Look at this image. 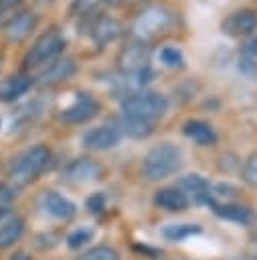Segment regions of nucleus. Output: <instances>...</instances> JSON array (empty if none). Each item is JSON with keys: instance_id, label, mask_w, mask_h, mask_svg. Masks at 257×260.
Here are the masks:
<instances>
[{"instance_id": "obj_1", "label": "nucleus", "mask_w": 257, "mask_h": 260, "mask_svg": "<svg viewBox=\"0 0 257 260\" xmlns=\"http://www.w3.org/2000/svg\"><path fill=\"white\" fill-rule=\"evenodd\" d=\"M182 167V150L176 144L162 142L150 148L142 160V175L148 181H162Z\"/></svg>"}, {"instance_id": "obj_2", "label": "nucleus", "mask_w": 257, "mask_h": 260, "mask_svg": "<svg viewBox=\"0 0 257 260\" xmlns=\"http://www.w3.org/2000/svg\"><path fill=\"white\" fill-rule=\"evenodd\" d=\"M51 162V150L45 144L30 146L22 154H18L8 169V179L14 187H24L32 183Z\"/></svg>"}, {"instance_id": "obj_3", "label": "nucleus", "mask_w": 257, "mask_h": 260, "mask_svg": "<svg viewBox=\"0 0 257 260\" xmlns=\"http://www.w3.org/2000/svg\"><path fill=\"white\" fill-rule=\"evenodd\" d=\"M121 112L127 118H140L156 122L168 112V98L162 93H130L121 100Z\"/></svg>"}, {"instance_id": "obj_4", "label": "nucleus", "mask_w": 257, "mask_h": 260, "mask_svg": "<svg viewBox=\"0 0 257 260\" xmlns=\"http://www.w3.org/2000/svg\"><path fill=\"white\" fill-rule=\"evenodd\" d=\"M65 35L59 28H49L42 35L36 37V41L32 43V47L26 51L24 55V65L26 67H40L47 65L51 61H55L63 49H65Z\"/></svg>"}, {"instance_id": "obj_5", "label": "nucleus", "mask_w": 257, "mask_h": 260, "mask_svg": "<svg viewBox=\"0 0 257 260\" xmlns=\"http://www.w3.org/2000/svg\"><path fill=\"white\" fill-rule=\"evenodd\" d=\"M174 24V14L166 6H150L146 8L134 22V37L148 41L150 37H156L170 28Z\"/></svg>"}, {"instance_id": "obj_6", "label": "nucleus", "mask_w": 257, "mask_h": 260, "mask_svg": "<svg viewBox=\"0 0 257 260\" xmlns=\"http://www.w3.org/2000/svg\"><path fill=\"white\" fill-rule=\"evenodd\" d=\"M148 61H150V47L142 39H132L117 55V67L121 69L123 75H138L148 71Z\"/></svg>"}, {"instance_id": "obj_7", "label": "nucleus", "mask_w": 257, "mask_h": 260, "mask_svg": "<svg viewBox=\"0 0 257 260\" xmlns=\"http://www.w3.org/2000/svg\"><path fill=\"white\" fill-rule=\"evenodd\" d=\"M121 30H123L121 22H119L117 18L105 16V14H95V16H91V18H87V24H85L87 37H89L95 45H99V47L113 43V41L121 35Z\"/></svg>"}, {"instance_id": "obj_8", "label": "nucleus", "mask_w": 257, "mask_h": 260, "mask_svg": "<svg viewBox=\"0 0 257 260\" xmlns=\"http://www.w3.org/2000/svg\"><path fill=\"white\" fill-rule=\"evenodd\" d=\"M101 110V104L89 93H77L75 100L61 112V120L67 124H85L95 118Z\"/></svg>"}, {"instance_id": "obj_9", "label": "nucleus", "mask_w": 257, "mask_h": 260, "mask_svg": "<svg viewBox=\"0 0 257 260\" xmlns=\"http://www.w3.org/2000/svg\"><path fill=\"white\" fill-rule=\"evenodd\" d=\"M221 30L235 39H249L257 30V12L251 8L235 10L223 20Z\"/></svg>"}, {"instance_id": "obj_10", "label": "nucleus", "mask_w": 257, "mask_h": 260, "mask_svg": "<svg viewBox=\"0 0 257 260\" xmlns=\"http://www.w3.org/2000/svg\"><path fill=\"white\" fill-rule=\"evenodd\" d=\"M101 175H103V167L91 158H75L63 169V179L73 185L97 181V179H101Z\"/></svg>"}, {"instance_id": "obj_11", "label": "nucleus", "mask_w": 257, "mask_h": 260, "mask_svg": "<svg viewBox=\"0 0 257 260\" xmlns=\"http://www.w3.org/2000/svg\"><path fill=\"white\" fill-rule=\"evenodd\" d=\"M121 128L115 124H103L97 128H91L83 134V146L89 150H109L119 144L121 140Z\"/></svg>"}, {"instance_id": "obj_12", "label": "nucleus", "mask_w": 257, "mask_h": 260, "mask_svg": "<svg viewBox=\"0 0 257 260\" xmlns=\"http://www.w3.org/2000/svg\"><path fill=\"white\" fill-rule=\"evenodd\" d=\"M77 73V63L73 57H57L55 61L47 63V67L38 73L40 85H57L71 79Z\"/></svg>"}, {"instance_id": "obj_13", "label": "nucleus", "mask_w": 257, "mask_h": 260, "mask_svg": "<svg viewBox=\"0 0 257 260\" xmlns=\"http://www.w3.org/2000/svg\"><path fill=\"white\" fill-rule=\"evenodd\" d=\"M38 24V16L32 12V10H20L16 14H12L6 24H4V35L8 41L12 43H20L24 41Z\"/></svg>"}, {"instance_id": "obj_14", "label": "nucleus", "mask_w": 257, "mask_h": 260, "mask_svg": "<svg viewBox=\"0 0 257 260\" xmlns=\"http://www.w3.org/2000/svg\"><path fill=\"white\" fill-rule=\"evenodd\" d=\"M188 199V203H210V185L208 181L198 173H188L180 177L176 185Z\"/></svg>"}, {"instance_id": "obj_15", "label": "nucleus", "mask_w": 257, "mask_h": 260, "mask_svg": "<svg viewBox=\"0 0 257 260\" xmlns=\"http://www.w3.org/2000/svg\"><path fill=\"white\" fill-rule=\"evenodd\" d=\"M34 85V77L28 73H14L8 75L0 81V102L10 104L16 102L18 98H22L26 91H30V87Z\"/></svg>"}, {"instance_id": "obj_16", "label": "nucleus", "mask_w": 257, "mask_h": 260, "mask_svg": "<svg viewBox=\"0 0 257 260\" xmlns=\"http://www.w3.org/2000/svg\"><path fill=\"white\" fill-rule=\"evenodd\" d=\"M40 205H42L45 213H49L55 219H69L77 211L75 203L57 191H45L40 197Z\"/></svg>"}, {"instance_id": "obj_17", "label": "nucleus", "mask_w": 257, "mask_h": 260, "mask_svg": "<svg viewBox=\"0 0 257 260\" xmlns=\"http://www.w3.org/2000/svg\"><path fill=\"white\" fill-rule=\"evenodd\" d=\"M182 132L186 138H190L198 146H212L217 142V134H215L212 126L202 120H186L182 126Z\"/></svg>"}, {"instance_id": "obj_18", "label": "nucleus", "mask_w": 257, "mask_h": 260, "mask_svg": "<svg viewBox=\"0 0 257 260\" xmlns=\"http://www.w3.org/2000/svg\"><path fill=\"white\" fill-rule=\"evenodd\" d=\"M154 203H156L160 209L172 211V213L184 211V209L188 207V199H186V195H184L178 187H164V189L156 191Z\"/></svg>"}, {"instance_id": "obj_19", "label": "nucleus", "mask_w": 257, "mask_h": 260, "mask_svg": "<svg viewBox=\"0 0 257 260\" xmlns=\"http://www.w3.org/2000/svg\"><path fill=\"white\" fill-rule=\"evenodd\" d=\"M212 207H215V213L219 217L227 219V221L241 223V225H249L253 221V213L245 205H239V203H217Z\"/></svg>"}, {"instance_id": "obj_20", "label": "nucleus", "mask_w": 257, "mask_h": 260, "mask_svg": "<svg viewBox=\"0 0 257 260\" xmlns=\"http://www.w3.org/2000/svg\"><path fill=\"white\" fill-rule=\"evenodd\" d=\"M24 232V221L20 217H10L8 221L0 223V250L10 248Z\"/></svg>"}, {"instance_id": "obj_21", "label": "nucleus", "mask_w": 257, "mask_h": 260, "mask_svg": "<svg viewBox=\"0 0 257 260\" xmlns=\"http://www.w3.org/2000/svg\"><path fill=\"white\" fill-rule=\"evenodd\" d=\"M119 128H121V132H123V134L132 136V138H146V136H150V134H152V130H154V122L123 116V118H121V122H119Z\"/></svg>"}, {"instance_id": "obj_22", "label": "nucleus", "mask_w": 257, "mask_h": 260, "mask_svg": "<svg viewBox=\"0 0 257 260\" xmlns=\"http://www.w3.org/2000/svg\"><path fill=\"white\" fill-rule=\"evenodd\" d=\"M198 232H200V225H196V223H170L162 230V236L170 242H180V240H184L192 234H198Z\"/></svg>"}, {"instance_id": "obj_23", "label": "nucleus", "mask_w": 257, "mask_h": 260, "mask_svg": "<svg viewBox=\"0 0 257 260\" xmlns=\"http://www.w3.org/2000/svg\"><path fill=\"white\" fill-rule=\"evenodd\" d=\"M158 59H160V63H162L164 67H170V69H176V67H182V65H184V55H182V51H180L178 47H174V45L162 47L160 53H158Z\"/></svg>"}, {"instance_id": "obj_24", "label": "nucleus", "mask_w": 257, "mask_h": 260, "mask_svg": "<svg viewBox=\"0 0 257 260\" xmlns=\"http://www.w3.org/2000/svg\"><path fill=\"white\" fill-rule=\"evenodd\" d=\"M105 0H73L69 10H71L73 16H87V18H91V16H95L97 8Z\"/></svg>"}, {"instance_id": "obj_25", "label": "nucleus", "mask_w": 257, "mask_h": 260, "mask_svg": "<svg viewBox=\"0 0 257 260\" xmlns=\"http://www.w3.org/2000/svg\"><path fill=\"white\" fill-rule=\"evenodd\" d=\"M79 260H119V252L111 246H95L81 254Z\"/></svg>"}, {"instance_id": "obj_26", "label": "nucleus", "mask_w": 257, "mask_h": 260, "mask_svg": "<svg viewBox=\"0 0 257 260\" xmlns=\"http://www.w3.org/2000/svg\"><path fill=\"white\" fill-rule=\"evenodd\" d=\"M241 177H243V181H245L247 185L257 187V152H253V154L245 160L243 171H241Z\"/></svg>"}, {"instance_id": "obj_27", "label": "nucleus", "mask_w": 257, "mask_h": 260, "mask_svg": "<svg viewBox=\"0 0 257 260\" xmlns=\"http://www.w3.org/2000/svg\"><path fill=\"white\" fill-rule=\"evenodd\" d=\"M91 236H93V232H91L89 228H79V230H75V232L69 234V238H67V246L75 250V248L83 246L85 242H89Z\"/></svg>"}, {"instance_id": "obj_28", "label": "nucleus", "mask_w": 257, "mask_h": 260, "mask_svg": "<svg viewBox=\"0 0 257 260\" xmlns=\"http://www.w3.org/2000/svg\"><path fill=\"white\" fill-rule=\"evenodd\" d=\"M103 207H105V199H103L101 193H95V195H91V197L87 199V209H89L91 213H99Z\"/></svg>"}, {"instance_id": "obj_29", "label": "nucleus", "mask_w": 257, "mask_h": 260, "mask_svg": "<svg viewBox=\"0 0 257 260\" xmlns=\"http://www.w3.org/2000/svg\"><path fill=\"white\" fill-rule=\"evenodd\" d=\"M243 57H249V59H257V37L255 35H251L247 41H245V45H243Z\"/></svg>"}, {"instance_id": "obj_30", "label": "nucleus", "mask_w": 257, "mask_h": 260, "mask_svg": "<svg viewBox=\"0 0 257 260\" xmlns=\"http://www.w3.org/2000/svg\"><path fill=\"white\" fill-rule=\"evenodd\" d=\"M12 199H14V189L8 185H0V209H6Z\"/></svg>"}, {"instance_id": "obj_31", "label": "nucleus", "mask_w": 257, "mask_h": 260, "mask_svg": "<svg viewBox=\"0 0 257 260\" xmlns=\"http://www.w3.org/2000/svg\"><path fill=\"white\" fill-rule=\"evenodd\" d=\"M14 2H16V0H0V18H2L4 10H6V8H10Z\"/></svg>"}, {"instance_id": "obj_32", "label": "nucleus", "mask_w": 257, "mask_h": 260, "mask_svg": "<svg viewBox=\"0 0 257 260\" xmlns=\"http://www.w3.org/2000/svg\"><path fill=\"white\" fill-rule=\"evenodd\" d=\"M107 4H111V6H125V4H132V2H136V0H105Z\"/></svg>"}, {"instance_id": "obj_33", "label": "nucleus", "mask_w": 257, "mask_h": 260, "mask_svg": "<svg viewBox=\"0 0 257 260\" xmlns=\"http://www.w3.org/2000/svg\"><path fill=\"white\" fill-rule=\"evenodd\" d=\"M10 260H30V256H28V254H24V252H16Z\"/></svg>"}, {"instance_id": "obj_34", "label": "nucleus", "mask_w": 257, "mask_h": 260, "mask_svg": "<svg viewBox=\"0 0 257 260\" xmlns=\"http://www.w3.org/2000/svg\"><path fill=\"white\" fill-rule=\"evenodd\" d=\"M36 2H40V4H51L53 0H36Z\"/></svg>"}]
</instances>
